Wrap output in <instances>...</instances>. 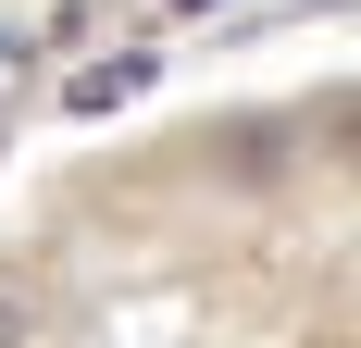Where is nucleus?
Instances as JSON below:
<instances>
[{
  "label": "nucleus",
  "mask_w": 361,
  "mask_h": 348,
  "mask_svg": "<svg viewBox=\"0 0 361 348\" xmlns=\"http://www.w3.org/2000/svg\"><path fill=\"white\" fill-rule=\"evenodd\" d=\"M0 63H13V50H0Z\"/></svg>",
  "instance_id": "obj_3"
},
{
  "label": "nucleus",
  "mask_w": 361,
  "mask_h": 348,
  "mask_svg": "<svg viewBox=\"0 0 361 348\" xmlns=\"http://www.w3.org/2000/svg\"><path fill=\"white\" fill-rule=\"evenodd\" d=\"M137 87H149V63H137V50H112V63H87V75L63 87V112H112V100H137Z\"/></svg>",
  "instance_id": "obj_1"
},
{
  "label": "nucleus",
  "mask_w": 361,
  "mask_h": 348,
  "mask_svg": "<svg viewBox=\"0 0 361 348\" xmlns=\"http://www.w3.org/2000/svg\"><path fill=\"white\" fill-rule=\"evenodd\" d=\"M162 13H212V0H162Z\"/></svg>",
  "instance_id": "obj_2"
}]
</instances>
